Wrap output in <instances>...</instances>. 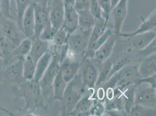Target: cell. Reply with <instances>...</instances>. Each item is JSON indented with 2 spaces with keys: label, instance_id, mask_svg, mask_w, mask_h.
I'll return each mask as SVG.
<instances>
[{
  "label": "cell",
  "instance_id": "1",
  "mask_svg": "<svg viewBox=\"0 0 156 116\" xmlns=\"http://www.w3.org/2000/svg\"><path fill=\"white\" fill-rule=\"evenodd\" d=\"M81 76L77 74L75 77L67 84L62 101L61 116H69L70 113L75 108L76 103L82 97V95L84 92L85 87L80 85L83 84Z\"/></svg>",
  "mask_w": 156,
  "mask_h": 116
},
{
  "label": "cell",
  "instance_id": "2",
  "mask_svg": "<svg viewBox=\"0 0 156 116\" xmlns=\"http://www.w3.org/2000/svg\"><path fill=\"white\" fill-rule=\"evenodd\" d=\"M51 53L52 57L51 62L43 77L39 81V85L42 96L47 102L51 100V99H53L52 84L60 69L59 58L55 52H52Z\"/></svg>",
  "mask_w": 156,
  "mask_h": 116
},
{
  "label": "cell",
  "instance_id": "3",
  "mask_svg": "<svg viewBox=\"0 0 156 116\" xmlns=\"http://www.w3.org/2000/svg\"><path fill=\"white\" fill-rule=\"evenodd\" d=\"M22 89V97L25 100V109L30 110H34L37 107H40L46 101L42 96L39 82L33 80L26 81L25 83L20 84Z\"/></svg>",
  "mask_w": 156,
  "mask_h": 116
},
{
  "label": "cell",
  "instance_id": "4",
  "mask_svg": "<svg viewBox=\"0 0 156 116\" xmlns=\"http://www.w3.org/2000/svg\"><path fill=\"white\" fill-rule=\"evenodd\" d=\"M79 72L83 86L89 90H93L96 87L98 72V68L91 62V59H82Z\"/></svg>",
  "mask_w": 156,
  "mask_h": 116
},
{
  "label": "cell",
  "instance_id": "5",
  "mask_svg": "<svg viewBox=\"0 0 156 116\" xmlns=\"http://www.w3.org/2000/svg\"><path fill=\"white\" fill-rule=\"evenodd\" d=\"M90 34L81 32V34L69 36L68 39V53H71L72 55H80L83 57L85 50L89 43Z\"/></svg>",
  "mask_w": 156,
  "mask_h": 116
},
{
  "label": "cell",
  "instance_id": "6",
  "mask_svg": "<svg viewBox=\"0 0 156 116\" xmlns=\"http://www.w3.org/2000/svg\"><path fill=\"white\" fill-rule=\"evenodd\" d=\"M65 8L63 0H51L49 8L50 20L52 27L58 30L64 22Z\"/></svg>",
  "mask_w": 156,
  "mask_h": 116
},
{
  "label": "cell",
  "instance_id": "7",
  "mask_svg": "<svg viewBox=\"0 0 156 116\" xmlns=\"http://www.w3.org/2000/svg\"><path fill=\"white\" fill-rule=\"evenodd\" d=\"M111 13L113 15L114 33L117 37L121 32V28L128 14V0H119L112 9Z\"/></svg>",
  "mask_w": 156,
  "mask_h": 116
},
{
  "label": "cell",
  "instance_id": "8",
  "mask_svg": "<svg viewBox=\"0 0 156 116\" xmlns=\"http://www.w3.org/2000/svg\"><path fill=\"white\" fill-rule=\"evenodd\" d=\"M34 10L35 29L33 37H39L45 26L50 22L49 8L40 6L32 2Z\"/></svg>",
  "mask_w": 156,
  "mask_h": 116
},
{
  "label": "cell",
  "instance_id": "9",
  "mask_svg": "<svg viewBox=\"0 0 156 116\" xmlns=\"http://www.w3.org/2000/svg\"><path fill=\"white\" fill-rule=\"evenodd\" d=\"M0 30L4 35V37L9 40L15 46L18 45L22 40L21 39L20 31H22L17 23H15L13 19L5 18L1 23Z\"/></svg>",
  "mask_w": 156,
  "mask_h": 116
},
{
  "label": "cell",
  "instance_id": "10",
  "mask_svg": "<svg viewBox=\"0 0 156 116\" xmlns=\"http://www.w3.org/2000/svg\"><path fill=\"white\" fill-rule=\"evenodd\" d=\"M117 36L112 34L103 45L96 51L93 59L99 65H102L110 57L116 43Z\"/></svg>",
  "mask_w": 156,
  "mask_h": 116
},
{
  "label": "cell",
  "instance_id": "11",
  "mask_svg": "<svg viewBox=\"0 0 156 116\" xmlns=\"http://www.w3.org/2000/svg\"><path fill=\"white\" fill-rule=\"evenodd\" d=\"M135 104L156 109V88L149 85L137 93L135 92Z\"/></svg>",
  "mask_w": 156,
  "mask_h": 116
},
{
  "label": "cell",
  "instance_id": "12",
  "mask_svg": "<svg viewBox=\"0 0 156 116\" xmlns=\"http://www.w3.org/2000/svg\"><path fill=\"white\" fill-rule=\"evenodd\" d=\"M81 62L72 61L70 59L66 58L60 64L59 74L62 79L68 84L79 73Z\"/></svg>",
  "mask_w": 156,
  "mask_h": 116
},
{
  "label": "cell",
  "instance_id": "13",
  "mask_svg": "<svg viewBox=\"0 0 156 116\" xmlns=\"http://www.w3.org/2000/svg\"><path fill=\"white\" fill-rule=\"evenodd\" d=\"M35 29L34 10L32 3L27 8L22 19L21 30L27 39H31L34 36Z\"/></svg>",
  "mask_w": 156,
  "mask_h": 116
},
{
  "label": "cell",
  "instance_id": "14",
  "mask_svg": "<svg viewBox=\"0 0 156 116\" xmlns=\"http://www.w3.org/2000/svg\"><path fill=\"white\" fill-rule=\"evenodd\" d=\"M156 9H154L152 12L146 19H142V23L139 27L136 30L131 32H121L118 37H121L125 38H132L133 36L142 34L144 32H148L150 31H156Z\"/></svg>",
  "mask_w": 156,
  "mask_h": 116
},
{
  "label": "cell",
  "instance_id": "15",
  "mask_svg": "<svg viewBox=\"0 0 156 116\" xmlns=\"http://www.w3.org/2000/svg\"><path fill=\"white\" fill-rule=\"evenodd\" d=\"M65 14L62 27L70 35L78 29V13L75 7L64 6Z\"/></svg>",
  "mask_w": 156,
  "mask_h": 116
},
{
  "label": "cell",
  "instance_id": "16",
  "mask_svg": "<svg viewBox=\"0 0 156 116\" xmlns=\"http://www.w3.org/2000/svg\"><path fill=\"white\" fill-rule=\"evenodd\" d=\"M78 28L81 32L90 34L96 23V18L89 9L78 11Z\"/></svg>",
  "mask_w": 156,
  "mask_h": 116
},
{
  "label": "cell",
  "instance_id": "17",
  "mask_svg": "<svg viewBox=\"0 0 156 116\" xmlns=\"http://www.w3.org/2000/svg\"><path fill=\"white\" fill-rule=\"evenodd\" d=\"M32 48L29 55L37 63V60L45 53L50 51L49 44L47 41H44L39 37H32Z\"/></svg>",
  "mask_w": 156,
  "mask_h": 116
},
{
  "label": "cell",
  "instance_id": "18",
  "mask_svg": "<svg viewBox=\"0 0 156 116\" xmlns=\"http://www.w3.org/2000/svg\"><path fill=\"white\" fill-rule=\"evenodd\" d=\"M138 71L141 78L147 77L156 74V54L147 56L138 63Z\"/></svg>",
  "mask_w": 156,
  "mask_h": 116
},
{
  "label": "cell",
  "instance_id": "19",
  "mask_svg": "<svg viewBox=\"0 0 156 116\" xmlns=\"http://www.w3.org/2000/svg\"><path fill=\"white\" fill-rule=\"evenodd\" d=\"M156 31H150L136 35L132 37L133 39L132 42V47L136 51L142 49L156 39Z\"/></svg>",
  "mask_w": 156,
  "mask_h": 116
},
{
  "label": "cell",
  "instance_id": "20",
  "mask_svg": "<svg viewBox=\"0 0 156 116\" xmlns=\"http://www.w3.org/2000/svg\"><path fill=\"white\" fill-rule=\"evenodd\" d=\"M24 58L16 59L12 62L11 63H9V66L7 67L5 71L7 77L9 79L17 81L20 79L23 78V62Z\"/></svg>",
  "mask_w": 156,
  "mask_h": 116
},
{
  "label": "cell",
  "instance_id": "21",
  "mask_svg": "<svg viewBox=\"0 0 156 116\" xmlns=\"http://www.w3.org/2000/svg\"><path fill=\"white\" fill-rule=\"evenodd\" d=\"M136 87L135 84L129 85L125 88L121 96L124 111L126 115L129 114L130 109L135 104V97Z\"/></svg>",
  "mask_w": 156,
  "mask_h": 116
},
{
  "label": "cell",
  "instance_id": "22",
  "mask_svg": "<svg viewBox=\"0 0 156 116\" xmlns=\"http://www.w3.org/2000/svg\"><path fill=\"white\" fill-rule=\"evenodd\" d=\"M91 96L82 97L76 103L69 116H90L89 110L93 104Z\"/></svg>",
  "mask_w": 156,
  "mask_h": 116
},
{
  "label": "cell",
  "instance_id": "23",
  "mask_svg": "<svg viewBox=\"0 0 156 116\" xmlns=\"http://www.w3.org/2000/svg\"><path fill=\"white\" fill-rule=\"evenodd\" d=\"M52 53L48 51L45 53L41 58L39 59L36 63L35 74L33 77V80L39 82L47 69L52 59Z\"/></svg>",
  "mask_w": 156,
  "mask_h": 116
},
{
  "label": "cell",
  "instance_id": "24",
  "mask_svg": "<svg viewBox=\"0 0 156 116\" xmlns=\"http://www.w3.org/2000/svg\"><path fill=\"white\" fill-rule=\"evenodd\" d=\"M31 48H32V41L30 39H22L20 42V44L16 45L13 49L12 55V58H14L13 60L18 58H25L29 53V52L31 50ZM12 58H11V60H12Z\"/></svg>",
  "mask_w": 156,
  "mask_h": 116
},
{
  "label": "cell",
  "instance_id": "25",
  "mask_svg": "<svg viewBox=\"0 0 156 116\" xmlns=\"http://www.w3.org/2000/svg\"><path fill=\"white\" fill-rule=\"evenodd\" d=\"M15 46L5 37H0V51L3 55L5 64L9 65L11 61L12 55Z\"/></svg>",
  "mask_w": 156,
  "mask_h": 116
},
{
  "label": "cell",
  "instance_id": "26",
  "mask_svg": "<svg viewBox=\"0 0 156 116\" xmlns=\"http://www.w3.org/2000/svg\"><path fill=\"white\" fill-rule=\"evenodd\" d=\"M36 63L29 54L25 57L23 62V77L25 80L30 81L33 79Z\"/></svg>",
  "mask_w": 156,
  "mask_h": 116
},
{
  "label": "cell",
  "instance_id": "27",
  "mask_svg": "<svg viewBox=\"0 0 156 116\" xmlns=\"http://www.w3.org/2000/svg\"><path fill=\"white\" fill-rule=\"evenodd\" d=\"M67 83L61 77L59 73L55 78L52 84L53 100L61 101Z\"/></svg>",
  "mask_w": 156,
  "mask_h": 116
},
{
  "label": "cell",
  "instance_id": "28",
  "mask_svg": "<svg viewBox=\"0 0 156 116\" xmlns=\"http://www.w3.org/2000/svg\"><path fill=\"white\" fill-rule=\"evenodd\" d=\"M104 103L105 111L111 115L124 110L122 97H114L110 100L104 99Z\"/></svg>",
  "mask_w": 156,
  "mask_h": 116
},
{
  "label": "cell",
  "instance_id": "29",
  "mask_svg": "<svg viewBox=\"0 0 156 116\" xmlns=\"http://www.w3.org/2000/svg\"><path fill=\"white\" fill-rule=\"evenodd\" d=\"M107 23L104 20L96 19V23L91 30L89 37L88 45L93 44L104 33L107 29Z\"/></svg>",
  "mask_w": 156,
  "mask_h": 116
},
{
  "label": "cell",
  "instance_id": "30",
  "mask_svg": "<svg viewBox=\"0 0 156 116\" xmlns=\"http://www.w3.org/2000/svg\"><path fill=\"white\" fill-rule=\"evenodd\" d=\"M128 115L132 116H156V109L135 104L130 109Z\"/></svg>",
  "mask_w": 156,
  "mask_h": 116
},
{
  "label": "cell",
  "instance_id": "31",
  "mask_svg": "<svg viewBox=\"0 0 156 116\" xmlns=\"http://www.w3.org/2000/svg\"><path fill=\"white\" fill-rule=\"evenodd\" d=\"M102 65L103 66L98 74V78L96 84V87L98 85H100L101 84H104L109 79V76L112 66V62L108 59L105 62H104Z\"/></svg>",
  "mask_w": 156,
  "mask_h": 116
},
{
  "label": "cell",
  "instance_id": "32",
  "mask_svg": "<svg viewBox=\"0 0 156 116\" xmlns=\"http://www.w3.org/2000/svg\"><path fill=\"white\" fill-rule=\"evenodd\" d=\"M16 6V12H17V21L16 23L21 30L22 26V19L23 15V13L26 11L27 8L29 7L32 2L31 0H15Z\"/></svg>",
  "mask_w": 156,
  "mask_h": 116
},
{
  "label": "cell",
  "instance_id": "33",
  "mask_svg": "<svg viewBox=\"0 0 156 116\" xmlns=\"http://www.w3.org/2000/svg\"><path fill=\"white\" fill-rule=\"evenodd\" d=\"M69 36V34L62 27L56 32L51 39L54 45L55 46H61L67 44Z\"/></svg>",
  "mask_w": 156,
  "mask_h": 116
},
{
  "label": "cell",
  "instance_id": "34",
  "mask_svg": "<svg viewBox=\"0 0 156 116\" xmlns=\"http://www.w3.org/2000/svg\"><path fill=\"white\" fill-rule=\"evenodd\" d=\"M105 111L104 101H99L97 99H93V102L90 110V116H103Z\"/></svg>",
  "mask_w": 156,
  "mask_h": 116
},
{
  "label": "cell",
  "instance_id": "35",
  "mask_svg": "<svg viewBox=\"0 0 156 116\" xmlns=\"http://www.w3.org/2000/svg\"><path fill=\"white\" fill-rule=\"evenodd\" d=\"M98 5L101 10L102 16L105 22L107 23L110 18L111 12V0H98Z\"/></svg>",
  "mask_w": 156,
  "mask_h": 116
},
{
  "label": "cell",
  "instance_id": "36",
  "mask_svg": "<svg viewBox=\"0 0 156 116\" xmlns=\"http://www.w3.org/2000/svg\"><path fill=\"white\" fill-rule=\"evenodd\" d=\"M58 30L52 27L50 22L45 26L42 32H41L39 38L44 41L51 40L55 34Z\"/></svg>",
  "mask_w": 156,
  "mask_h": 116
},
{
  "label": "cell",
  "instance_id": "37",
  "mask_svg": "<svg viewBox=\"0 0 156 116\" xmlns=\"http://www.w3.org/2000/svg\"><path fill=\"white\" fill-rule=\"evenodd\" d=\"M0 11L5 18L13 20L11 14V0H0Z\"/></svg>",
  "mask_w": 156,
  "mask_h": 116
},
{
  "label": "cell",
  "instance_id": "38",
  "mask_svg": "<svg viewBox=\"0 0 156 116\" xmlns=\"http://www.w3.org/2000/svg\"><path fill=\"white\" fill-rule=\"evenodd\" d=\"M130 62V59L128 58H121L117 60V62L112 63V69L111 71L110 74L109 76V78L112 76L114 74L121 70L124 66L129 64Z\"/></svg>",
  "mask_w": 156,
  "mask_h": 116
},
{
  "label": "cell",
  "instance_id": "39",
  "mask_svg": "<svg viewBox=\"0 0 156 116\" xmlns=\"http://www.w3.org/2000/svg\"><path fill=\"white\" fill-rule=\"evenodd\" d=\"M138 54L140 56L147 57L156 53V39H154L149 45H147L142 49L137 51Z\"/></svg>",
  "mask_w": 156,
  "mask_h": 116
},
{
  "label": "cell",
  "instance_id": "40",
  "mask_svg": "<svg viewBox=\"0 0 156 116\" xmlns=\"http://www.w3.org/2000/svg\"><path fill=\"white\" fill-rule=\"evenodd\" d=\"M89 10L96 19L104 20L102 16L101 10L98 5V0H91Z\"/></svg>",
  "mask_w": 156,
  "mask_h": 116
},
{
  "label": "cell",
  "instance_id": "41",
  "mask_svg": "<svg viewBox=\"0 0 156 116\" xmlns=\"http://www.w3.org/2000/svg\"><path fill=\"white\" fill-rule=\"evenodd\" d=\"M144 83H147L150 87L156 88V74L147 77L140 78L137 81L136 85L137 86Z\"/></svg>",
  "mask_w": 156,
  "mask_h": 116
},
{
  "label": "cell",
  "instance_id": "42",
  "mask_svg": "<svg viewBox=\"0 0 156 116\" xmlns=\"http://www.w3.org/2000/svg\"><path fill=\"white\" fill-rule=\"evenodd\" d=\"M91 0H76L75 8L77 12L83 10L89 9Z\"/></svg>",
  "mask_w": 156,
  "mask_h": 116
},
{
  "label": "cell",
  "instance_id": "43",
  "mask_svg": "<svg viewBox=\"0 0 156 116\" xmlns=\"http://www.w3.org/2000/svg\"><path fill=\"white\" fill-rule=\"evenodd\" d=\"M32 2L45 8H50L51 0H34Z\"/></svg>",
  "mask_w": 156,
  "mask_h": 116
},
{
  "label": "cell",
  "instance_id": "44",
  "mask_svg": "<svg viewBox=\"0 0 156 116\" xmlns=\"http://www.w3.org/2000/svg\"><path fill=\"white\" fill-rule=\"evenodd\" d=\"M97 97H98V100L104 101L105 97V90L104 87H100L98 89Z\"/></svg>",
  "mask_w": 156,
  "mask_h": 116
},
{
  "label": "cell",
  "instance_id": "45",
  "mask_svg": "<svg viewBox=\"0 0 156 116\" xmlns=\"http://www.w3.org/2000/svg\"><path fill=\"white\" fill-rule=\"evenodd\" d=\"M64 6L75 7L76 0H63Z\"/></svg>",
  "mask_w": 156,
  "mask_h": 116
},
{
  "label": "cell",
  "instance_id": "46",
  "mask_svg": "<svg viewBox=\"0 0 156 116\" xmlns=\"http://www.w3.org/2000/svg\"><path fill=\"white\" fill-rule=\"evenodd\" d=\"M0 110H1V111H2L5 112L6 114H9V115H10V116H14V114H13L12 112H11L10 111H9V110H8L3 108V107H1V106H0Z\"/></svg>",
  "mask_w": 156,
  "mask_h": 116
},
{
  "label": "cell",
  "instance_id": "47",
  "mask_svg": "<svg viewBox=\"0 0 156 116\" xmlns=\"http://www.w3.org/2000/svg\"><path fill=\"white\" fill-rule=\"evenodd\" d=\"M111 8L112 9L114 6L117 4L119 0H111ZM112 10V9H111Z\"/></svg>",
  "mask_w": 156,
  "mask_h": 116
},
{
  "label": "cell",
  "instance_id": "48",
  "mask_svg": "<svg viewBox=\"0 0 156 116\" xmlns=\"http://www.w3.org/2000/svg\"><path fill=\"white\" fill-rule=\"evenodd\" d=\"M0 58L3 59V55H2V52H1V51H0Z\"/></svg>",
  "mask_w": 156,
  "mask_h": 116
}]
</instances>
